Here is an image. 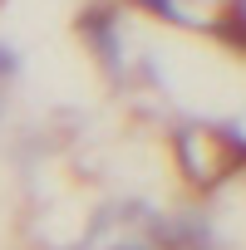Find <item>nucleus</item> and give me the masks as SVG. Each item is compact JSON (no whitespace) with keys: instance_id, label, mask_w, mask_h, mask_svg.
I'll use <instances>...</instances> for the list:
<instances>
[]
</instances>
